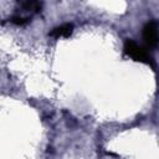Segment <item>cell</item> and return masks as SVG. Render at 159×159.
Returning <instances> with one entry per match:
<instances>
[{"label":"cell","instance_id":"obj_5","mask_svg":"<svg viewBox=\"0 0 159 159\" xmlns=\"http://www.w3.org/2000/svg\"><path fill=\"white\" fill-rule=\"evenodd\" d=\"M14 25H17V26H24L26 24H29L31 20L30 17H24V16H20V15H14L9 19Z\"/></svg>","mask_w":159,"mask_h":159},{"label":"cell","instance_id":"obj_1","mask_svg":"<svg viewBox=\"0 0 159 159\" xmlns=\"http://www.w3.org/2000/svg\"><path fill=\"white\" fill-rule=\"evenodd\" d=\"M124 52L132 57L134 61H138V62H143V63H147L152 67H154V62H153V58L152 56L147 52V50H144L142 46H139L135 41L130 40V39H127L124 41Z\"/></svg>","mask_w":159,"mask_h":159},{"label":"cell","instance_id":"obj_3","mask_svg":"<svg viewBox=\"0 0 159 159\" xmlns=\"http://www.w3.org/2000/svg\"><path fill=\"white\" fill-rule=\"evenodd\" d=\"M16 5L24 11L39 12L42 9L41 0H16Z\"/></svg>","mask_w":159,"mask_h":159},{"label":"cell","instance_id":"obj_4","mask_svg":"<svg viewBox=\"0 0 159 159\" xmlns=\"http://www.w3.org/2000/svg\"><path fill=\"white\" fill-rule=\"evenodd\" d=\"M72 31H73L72 24H63L61 26L55 27L48 35L51 37H56V39H58V37H68L72 34Z\"/></svg>","mask_w":159,"mask_h":159},{"label":"cell","instance_id":"obj_2","mask_svg":"<svg viewBox=\"0 0 159 159\" xmlns=\"http://www.w3.org/2000/svg\"><path fill=\"white\" fill-rule=\"evenodd\" d=\"M143 40L147 48H154L159 43V25L157 21H149L143 27Z\"/></svg>","mask_w":159,"mask_h":159}]
</instances>
